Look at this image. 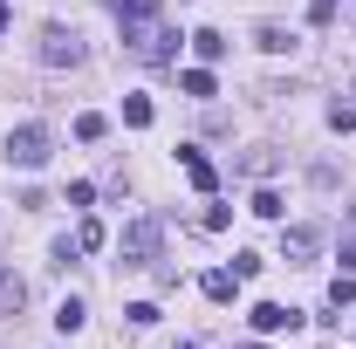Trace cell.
<instances>
[{"label": "cell", "mask_w": 356, "mask_h": 349, "mask_svg": "<svg viewBox=\"0 0 356 349\" xmlns=\"http://www.w3.org/2000/svg\"><path fill=\"white\" fill-rule=\"evenodd\" d=\"M117 254H124V267H158V254H165V226H158V219H131L124 240H117Z\"/></svg>", "instance_id": "7a4b0ae2"}, {"label": "cell", "mask_w": 356, "mask_h": 349, "mask_svg": "<svg viewBox=\"0 0 356 349\" xmlns=\"http://www.w3.org/2000/svg\"><path fill=\"white\" fill-rule=\"evenodd\" d=\"M83 322H89V308L76 302V295H69V302L55 308V329H62V336H76V329H83Z\"/></svg>", "instance_id": "7c38bea8"}, {"label": "cell", "mask_w": 356, "mask_h": 349, "mask_svg": "<svg viewBox=\"0 0 356 349\" xmlns=\"http://www.w3.org/2000/svg\"><path fill=\"white\" fill-rule=\"evenodd\" d=\"M329 131H356V110H350V103H336V110H329Z\"/></svg>", "instance_id": "7402d4cb"}, {"label": "cell", "mask_w": 356, "mask_h": 349, "mask_svg": "<svg viewBox=\"0 0 356 349\" xmlns=\"http://www.w3.org/2000/svg\"><path fill=\"white\" fill-rule=\"evenodd\" d=\"M124 124H131V131L151 124V103H144V96H124Z\"/></svg>", "instance_id": "ac0fdd59"}, {"label": "cell", "mask_w": 356, "mask_h": 349, "mask_svg": "<svg viewBox=\"0 0 356 349\" xmlns=\"http://www.w3.org/2000/svg\"><path fill=\"white\" fill-rule=\"evenodd\" d=\"M185 42H192L199 62H220V55H226V35H220V28H199V35H185Z\"/></svg>", "instance_id": "9c48e42d"}, {"label": "cell", "mask_w": 356, "mask_h": 349, "mask_svg": "<svg viewBox=\"0 0 356 349\" xmlns=\"http://www.w3.org/2000/svg\"><path fill=\"white\" fill-rule=\"evenodd\" d=\"M103 240H110V233H103V219H83V226H76V247H83V254H96Z\"/></svg>", "instance_id": "9a60e30c"}, {"label": "cell", "mask_w": 356, "mask_h": 349, "mask_svg": "<svg viewBox=\"0 0 356 349\" xmlns=\"http://www.w3.org/2000/svg\"><path fill=\"white\" fill-rule=\"evenodd\" d=\"M261 267H267L261 254H233V274H240V281H254V274H261Z\"/></svg>", "instance_id": "44dd1931"}, {"label": "cell", "mask_w": 356, "mask_h": 349, "mask_svg": "<svg viewBox=\"0 0 356 349\" xmlns=\"http://www.w3.org/2000/svg\"><path fill=\"white\" fill-rule=\"evenodd\" d=\"M356 302V274H336L329 281V308H350Z\"/></svg>", "instance_id": "2e32d148"}, {"label": "cell", "mask_w": 356, "mask_h": 349, "mask_svg": "<svg viewBox=\"0 0 356 349\" xmlns=\"http://www.w3.org/2000/svg\"><path fill=\"white\" fill-rule=\"evenodd\" d=\"M247 322H254V336H281V329H302V315L281 302H254L247 308Z\"/></svg>", "instance_id": "8992f818"}, {"label": "cell", "mask_w": 356, "mask_h": 349, "mask_svg": "<svg viewBox=\"0 0 356 349\" xmlns=\"http://www.w3.org/2000/svg\"><path fill=\"white\" fill-rule=\"evenodd\" d=\"M110 131V124H103V117H96V110H89V117H76V137H83V144H96V137Z\"/></svg>", "instance_id": "d6986e66"}, {"label": "cell", "mask_w": 356, "mask_h": 349, "mask_svg": "<svg viewBox=\"0 0 356 349\" xmlns=\"http://www.w3.org/2000/svg\"><path fill=\"white\" fill-rule=\"evenodd\" d=\"M124 315H131V329H151V322H158V302H131Z\"/></svg>", "instance_id": "ffe728a7"}, {"label": "cell", "mask_w": 356, "mask_h": 349, "mask_svg": "<svg viewBox=\"0 0 356 349\" xmlns=\"http://www.w3.org/2000/svg\"><path fill=\"white\" fill-rule=\"evenodd\" d=\"M247 213H254V219H281L288 206H281V192H254V206H247Z\"/></svg>", "instance_id": "e0dca14e"}, {"label": "cell", "mask_w": 356, "mask_h": 349, "mask_svg": "<svg viewBox=\"0 0 356 349\" xmlns=\"http://www.w3.org/2000/svg\"><path fill=\"white\" fill-rule=\"evenodd\" d=\"M0 35H7V0H0Z\"/></svg>", "instance_id": "d4e9b609"}, {"label": "cell", "mask_w": 356, "mask_h": 349, "mask_svg": "<svg viewBox=\"0 0 356 349\" xmlns=\"http://www.w3.org/2000/svg\"><path fill=\"white\" fill-rule=\"evenodd\" d=\"M178 165H185V178H192L199 192H213V185H220V172L206 165V151H178Z\"/></svg>", "instance_id": "ba28073f"}, {"label": "cell", "mask_w": 356, "mask_h": 349, "mask_svg": "<svg viewBox=\"0 0 356 349\" xmlns=\"http://www.w3.org/2000/svg\"><path fill=\"white\" fill-rule=\"evenodd\" d=\"M124 42H131L144 62H172V55H178V35H172V28H158V14H151V21H131Z\"/></svg>", "instance_id": "3957f363"}, {"label": "cell", "mask_w": 356, "mask_h": 349, "mask_svg": "<svg viewBox=\"0 0 356 349\" xmlns=\"http://www.w3.org/2000/svg\"><path fill=\"white\" fill-rule=\"evenodd\" d=\"M199 288H206L213 302H233V288H240V274H226V267H213V274H206Z\"/></svg>", "instance_id": "8fae6325"}, {"label": "cell", "mask_w": 356, "mask_h": 349, "mask_svg": "<svg viewBox=\"0 0 356 349\" xmlns=\"http://www.w3.org/2000/svg\"><path fill=\"white\" fill-rule=\"evenodd\" d=\"M178 349H206V343H178Z\"/></svg>", "instance_id": "484cf974"}, {"label": "cell", "mask_w": 356, "mask_h": 349, "mask_svg": "<svg viewBox=\"0 0 356 349\" xmlns=\"http://www.w3.org/2000/svg\"><path fill=\"white\" fill-rule=\"evenodd\" d=\"M35 55H42L48 69H76V62H83V42H76V28L48 21V28H42V42H35Z\"/></svg>", "instance_id": "277c9868"}, {"label": "cell", "mask_w": 356, "mask_h": 349, "mask_svg": "<svg viewBox=\"0 0 356 349\" xmlns=\"http://www.w3.org/2000/svg\"><path fill=\"white\" fill-rule=\"evenodd\" d=\"M343 274H356V240H350V247H343Z\"/></svg>", "instance_id": "cb8c5ba5"}, {"label": "cell", "mask_w": 356, "mask_h": 349, "mask_svg": "<svg viewBox=\"0 0 356 349\" xmlns=\"http://www.w3.org/2000/svg\"><path fill=\"white\" fill-rule=\"evenodd\" d=\"M110 14H117V21H124V28H131V21H151V14H158V7H151V0H110Z\"/></svg>", "instance_id": "4fadbf2b"}, {"label": "cell", "mask_w": 356, "mask_h": 349, "mask_svg": "<svg viewBox=\"0 0 356 349\" xmlns=\"http://www.w3.org/2000/svg\"><path fill=\"white\" fill-rule=\"evenodd\" d=\"M247 349H267V343H247Z\"/></svg>", "instance_id": "4316f807"}, {"label": "cell", "mask_w": 356, "mask_h": 349, "mask_svg": "<svg viewBox=\"0 0 356 349\" xmlns=\"http://www.w3.org/2000/svg\"><path fill=\"white\" fill-rule=\"evenodd\" d=\"M254 42H261L267 55H288V48H295V35H288L281 21H261V35H254Z\"/></svg>", "instance_id": "30bf717a"}, {"label": "cell", "mask_w": 356, "mask_h": 349, "mask_svg": "<svg viewBox=\"0 0 356 349\" xmlns=\"http://www.w3.org/2000/svg\"><path fill=\"white\" fill-rule=\"evenodd\" d=\"M21 308H28V281H21L14 267H0V322H14Z\"/></svg>", "instance_id": "52a82bcc"}, {"label": "cell", "mask_w": 356, "mask_h": 349, "mask_svg": "<svg viewBox=\"0 0 356 349\" xmlns=\"http://www.w3.org/2000/svg\"><path fill=\"white\" fill-rule=\"evenodd\" d=\"M48 158H55V131H48V124H14V131H7V165L42 172Z\"/></svg>", "instance_id": "6da1fadb"}, {"label": "cell", "mask_w": 356, "mask_h": 349, "mask_svg": "<svg viewBox=\"0 0 356 349\" xmlns=\"http://www.w3.org/2000/svg\"><path fill=\"white\" fill-rule=\"evenodd\" d=\"M178 83H185V96H213V89H220V83H213V69H185Z\"/></svg>", "instance_id": "5bb4252c"}, {"label": "cell", "mask_w": 356, "mask_h": 349, "mask_svg": "<svg viewBox=\"0 0 356 349\" xmlns=\"http://www.w3.org/2000/svg\"><path fill=\"white\" fill-rule=\"evenodd\" d=\"M322 254V226H281V261L288 267H302Z\"/></svg>", "instance_id": "5b68a950"}, {"label": "cell", "mask_w": 356, "mask_h": 349, "mask_svg": "<svg viewBox=\"0 0 356 349\" xmlns=\"http://www.w3.org/2000/svg\"><path fill=\"white\" fill-rule=\"evenodd\" d=\"M309 21L322 28V21H336V0H309Z\"/></svg>", "instance_id": "603a6c76"}]
</instances>
